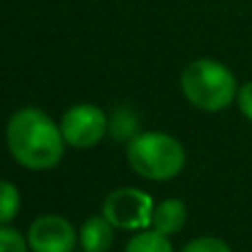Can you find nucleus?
<instances>
[{"mask_svg":"<svg viewBox=\"0 0 252 252\" xmlns=\"http://www.w3.org/2000/svg\"><path fill=\"white\" fill-rule=\"evenodd\" d=\"M4 139L11 157L27 170H51L62 161L64 137L60 124L35 106H25L9 118Z\"/></svg>","mask_w":252,"mask_h":252,"instance_id":"1","label":"nucleus"},{"mask_svg":"<svg viewBox=\"0 0 252 252\" xmlns=\"http://www.w3.org/2000/svg\"><path fill=\"white\" fill-rule=\"evenodd\" d=\"M239 82L230 66L215 58L192 60L182 73V93L195 109L206 113L226 111L237 100Z\"/></svg>","mask_w":252,"mask_h":252,"instance_id":"2","label":"nucleus"},{"mask_svg":"<svg viewBox=\"0 0 252 252\" xmlns=\"http://www.w3.org/2000/svg\"><path fill=\"white\" fill-rule=\"evenodd\" d=\"M133 173L151 182H168L186 166V148L177 137L161 130H142L126 146Z\"/></svg>","mask_w":252,"mask_h":252,"instance_id":"3","label":"nucleus"},{"mask_svg":"<svg viewBox=\"0 0 252 252\" xmlns=\"http://www.w3.org/2000/svg\"><path fill=\"white\" fill-rule=\"evenodd\" d=\"M153 197L139 188H118L104 199L102 215L113 223V228L128 232H139L151 228V215H153Z\"/></svg>","mask_w":252,"mask_h":252,"instance_id":"4","label":"nucleus"},{"mask_svg":"<svg viewBox=\"0 0 252 252\" xmlns=\"http://www.w3.org/2000/svg\"><path fill=\"white\" fill-rule=\"evenodd\" d=\"M60 130L66 146L87 151L97 146L109 133V118L95 104H75L62 113Z\"/></svg>","mask_w":252,"mask_h":252,"instance_id":"5","label":"nucleus"},{"mask_svg":"<svg viewBox=\"0 0 252 252\" xmlns=\"http://www.w3.org/2000/svg\"><path fill=\"white\" fill-rule=\"evenodd\" d=\"M31 252H73L78 232L62 215H40L27 230Z\"/></svg>","mask_w":252,"mask_h":252,"instance_id":"6","label":"nucleus"},{"mask_svg":"<svg viewBox=\"0 0 252 252\" xmlns=\"http://www.w3.org/2000/svg\"><path fill=\"white\" fill-rule=\"evenodd\" d=\"M188 219V208L182 199L177 197H168L161 199L159 204H155L151 215V228L166 237H173L186 226Z\"/></svg>","mask_w":252,"mask_h":252,"instance_id":"7","label":"nucleus"},{"mask_svg":"<svg viewBox=\"0 0 252 252\" xmlns=\"http://www.w3.org/2000/svg\"><path fill=\"white\" fill-rule=\"evenodd\" d=\"M82 252H109L115 241V228L104 215H93L78 232Z\"/></svg>","mask_w":252,"mask_h":252,"instance_id":"8","label":"nucleus"},{"mask_svg":"<svg viewBox=\"0 0 252 252\" xmlns=\"http://www.w3.org/2000/svg\"><path fill=\"white\" fill-rule=\"evenodd\" d=\"M142 133L139 130V118L128 106H118L109 118V135L115 142H130Z\"/></svg>","mask_w":252,"mask_h":252,"instance_id":"9","label":"nucleus"},{"mask_svg":"<svg viewBox=\"0 0 252 252\" xmlns=\"http://www.w3.org/2000/svg\"><path fill=\"white\" fill-rule=\"evenodd\" d=\"M124 252H175L170 237L161 235V232L153 230H139L128 239Z\"/></svg>","mask_w":252,"mask_h":252,"instance_id":"10","label":"nucleus"},{"mask_svg":"<svg viewBox=\"0 0 252 252\" xmlns=\"http://www.w3.org/2000/svg\"><path fill=\"white\" fill-rule=\"evenodd\" d=\"M20 210V192L7 179H0V226H9Z\"/></svg>","mask_w":252,"mask_h":252,"instance_id":"11","label":"nucleus"},{"mask_svg":"<svg viewBox=\"0 0 252 252\" xmlns=\"http://www.w3.org/2000/svg\"><path fill=\"white\" fill-rule=\"evenodd\" d=\"M179 252H232V248L215 235H204V237H195L184 246Z\"/></svg>","mask_w":252,"mask_h":252,"instance_id":"12","label":"nucleus"},{"mask_svg":"<svg viewBox=\"0 0 252 252\" xmlns=\"http://www.w3.org/2000/svg\"><path fill=\"white\" fill-rule=\"evenodd\" d=\"M0 252H31L27 237L11 226H0Z\"/></svg>","mask_w":252,"mask_h":252,"instance_id":"13","label":"nucleus"},{"mask_svg":"<svg viewBox=\"0 0 252 252\" xmlns=\"http://www.w3.org/2000/svg\"><path fill=\"white\" fill-rule=\"evenodd\" d=\"M237 109L244 115L248 122H252V80L239 84V91H237Z\"/></svg>","mask_w":252,"mask_h":252,"instance_id":"14","label":"nucleus"}]
</instances>
